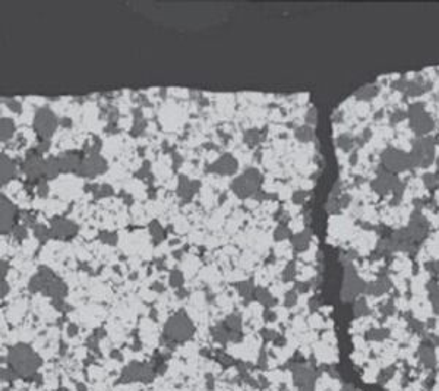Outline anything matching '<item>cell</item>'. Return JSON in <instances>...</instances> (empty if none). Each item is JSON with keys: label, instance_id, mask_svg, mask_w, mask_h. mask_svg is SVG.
Listing matches in <instances>:
<instances>
[{"label": "cell", "instance_id": "obj_1", "mask_svg": "<svg viewBox=\"0 0 439 391\" xmlns=\"http://www.w3.org/2000/svg\"><path fill=\"white\" fill-rule=\"evenodd\" d=\"M262 176L256 168H247L243 175L236 178L232 183V189L239 198H250L259 192Z\"/></svg>", "mask_w": 439, "mask_h": 391}, {"label": "cell", "instance_id": "obj_28", "mask_svg": "<svg viewBox=\"0 0 439 391\" xmlns=\"http://www.w3.org/2000/svg\"><path fill=\"white\" fill-rule=\"evenodd\" d=\"M243 140H245V142H246L247 145L255 147V145H258V144L261 142V132L256 131V129H249V131L245 132Z\"/></svg>", "mask_w": 439, "mask_h": 391}, {"label": "cell", "instance_id": "obj_15", "mask_svg": "<svg viewBox=\"0 0 439 391\" xmlns=\"http://www.w3.org/2000/svg\"><path fill=\"white\" fill-rule=\"evenodd\" d=\"M201 188V182L199 181H189L186 176H180L179 178V185H178V195L185 199V201H189Z\"/></svg>", "mask_w": 439, "mask_h": 391}, {"label": "cell", "instance_id": "obj_6", "mask_svg": "<svg viewBox=\"0 0 439 391\" xmlns=\"http://www.w3.org/2000/svg\"><path fill=\"white\" fill-rule=\"evenodd\" d=\"M165 334L173 340H178V341L185 340L192 334V324L183 312H179L176 315H173L167 322Z\"/></svg>", "mask_w": 439, "mask_h": 391}, {"label": "cell", "instance_id": "obj_25", "mask_svg": "<svg viewBox=\"0 0 439 391\" xmlns=\"http://www.w3.org/2000/svg\"><path fill=\"white\" fill-rule=\"evenodd\" d=\"M150 233H151V238L152 240H154V243H160V242L165 238L164 229L161 227V224L158 223V222H151V223H150Z\"/></svg>", "mask_w": 439, "mask_h": 391}, {"label": "cell", "instance_id": "obj_52", "mask_svg": "<svg viewBox=\"0 0 439 391\" xmlns=\"http://www.w3.org/2000/svg\"><path fill=\"white\" fill-rule=\"evenodd\" d=\"M436 142H439V137H438V141ZM438 167H439V158H438Z\"/></svg>", "mask_w": 439, "mask_h": 391}, {"label": "cell", "instance_id": "obj_45", "mask_svg": "<svg viewBox=\"0 0 439 391\" xmlns=\"http://www.w3.org/2000/svg\"><path fill=\"white\" fill-rule=\"evenodd\" d=\"M297 302V292L296 290H290L286 294V307H294Z\"/></svg>", "mask_w": 439, "mask_h": 391}, {"label": "cell", "instance_id": "obj_44", "mask_svg": "<svg viewBox=\"0 0 439 391\" xmlns=\"http://www.w3.org/2000/svg\"><path fill=\"white\" fill-rule=\"evenodd\" d=\"M308 192L306 191H296L294 194H293V202L294 204H303L304 201H306V198H308Z\"/></svg>", "mask_w": 439, "mask_h": 391}, {"label": "cell", "instance_id": "obj_20", "mask_svg": "<svg viewBox=\"0 0 439 391\" xmlns=\"http://www.w3.org/2000/svg\"><path fill=\"white\" fill-rule=\"evenodd\" d=\"M427 292H429V299L432 302L433 311L439 315V284L436 280H430L427 283Z\"/></svg>", "mask_w": 439, "mask_h": 391}, {"label": "cell", "instance_id": "obj_5", "mask_svg": "<svg viewBox=\"0 0 439 391\" xmlns=\"http://www.w3.org/2000/svg\"><path fill=\"white\" fill-rule=\"evenodd\" d=\"M381 160H382L384 170L389 171V173H394V175L413 167L412 161H410V155L406 154L404 151H401V150H396V148L385 150L382 155H381Z\"/></svg>", "mask_w": 439, "mask_h": 391}, {"label": "cell", "instance_id": "obj_19", "mask_svg": "<svg viewBox=\"0 0 439 391\" xmlns=\"http://www.w3.org/2000/svg\"><path fill=\"white\" fill-rule=\"evenodd\" d=\"M60 164H59V158L57 157H49L47 160H44V176L47 179H53L59 173H60Z\"/></svg>", "mask_w": 439, "mask_h": 391}, {"label": "cell", "instance_id": "obj_16", "mask_svg": "<svg viewBox=\"0 0 439 391\" xmlns=\"http://www.w3.org/2000/svg\"><path fill=\"white\" fill-rule=\"evenodd\" d=\"M391 281L388 279L386 274H381L375 281H372L371 284H366V294H373V296H381V294L386 293L391 289Z\"/></svg>", "mask_w": 439, "mask_h": 391}, {"label": "cell", "instance_id": "obj_37", "mask_svg": "<svg viewBox=\"0 0 439 391\" xmlns=\"http://www.w3.org/2000/svg\"><path fill=\"white\" fill-rule=\"evenodd\" d=\"M111 194H113V189L110 188L109 185L96 186V189H94V195H96V198H103V196L111 195Z\"/></svg>", "mask_w": 439, "mask_h": 391}, {"label": "cell", "instance_id": "obj_48", "mask_svg": "<svg viewBox=\"0 0 439 391\" xmlns=\"http://www.w3.org/2000/svg\"><path fill=\"white\" fill-rule=\"evenodd\" d=\"M8 292H9V284H8L6 279H3L2 280V297H5Z\"/></svg>", "mask_w": 439, "mask_h": 391}, {"label": "cell", "instance_id": "obj_14", "mask_svg": "<svg viewBox=\"0 0 439 391\" xmlns=\"http://www.w3.org/2000/svg\"><path fill=\"white\" fill-rule=\"evenodd\" d=\"M419 361L420 363L427 368L432 369L436 366V353H435V344L430 340H423L420 347H419Z\"/></svg>", "mask_w": 439, "mask_h": 391}, {"label": "cell", "instance_id": "obj_38", "mask_svg": "<svg viewBox=\"0 0 439 391\" xmlns=\"http://www.w3.org/2000/svg\"><path fill=\"white\" fill-rule=\"evenodd\" d=\"M3 101L6 103V106H8V107H9L14 113L22 112V106H21V103H19L16 98H5Z\"/></svg>", "mask_w": 439, "mask_h": 391}, {"label": "cell", "instance_id": "obj_11", "mask_svg": "<svg viewBox=\"0 0 439 391\" xmlns=\"http://www.w3.org/2000/svg\"><path fill=\"white\" fill-rule=\"evenodd\" d=\"M407 233L410 235L412 240L416 243V242H420L426 238L427 232H429V226H427V222L426 219L420 214V211L416 210L413 212L412 220H410V224L409 227L406 229Z\"/></svg>", "mask_w": 439, "mask_h": 391}, {"label": "cell", "instance_id": "obj_40", "mask_svg": "<svg viewBox=\"0 0 439 391\" xmlns=\"http://www.w3.org/2000/svg\"><path fill=\"white\" fill-rule=\"evenodd\" d=\"M379 311H381V314L384 317H389V315H392L396 312V305H394L392 300H388V302H385L382 307H379Z\"/></svg>", "mask_w": 439, "mask_h": 391}, {"label": "cell", "instance_id": "obj_42", "mask_svg": "<svg viewBox=\"0 0 439 391\" xmlns=\"http://www.w3.org/2000/svg\"><path fill=\"white\" fill-rule=\"evenodd\" d=\"M100 239H101V242H104L107 245H116L117 243V235L116 233H100Z\"/></svg>", "mask_w": 439, "mask_h": 391}, {"label": "cell", "instance_id": "obj_27", "mask_svg": "<svg viewBox=\"0 0 439 391\" xmlns=\"http://www.w3.org/2000/svg\"><path fill=\"white\" fill-rule=\"evenodd\" d=\"M34 236H35V239L38 240V242H41V243H44V242H47L49 239L52 238L50 236V229H47L44 224H35V227H34Z\"/></svg>", "mask_w": 439, "mask_h": 391}, {"label": "cell", "instance_id": "obj_26", "mask_svg": "<svg viewBox=\"0 0 439 391\" xmlns=\"http://www.w3.org/2000/svg\"><path fill=\"white\" fill-rule=\"evenodd\" d=\"M389 337V330L386 328H372L366 333V338L372 341H382Z\"/></svg>", "mask_w": 439, "mask_h": 391}, {"label": "cell", "instance_id": "obj_29", "mask_svg": "<svg viewBox=\"0 0 439 391\" xmlns=\"http://www.w3.org/2000/svg\"><path fill=\"white\" fill-rule=\"evenodd\" d=\"M353 312H355L356 317H365V315L369 314V307H368V303H366V300H365L363 297H360V299H356V300H355Z\"/></svg>", "mask_w": 439, "mask_h": 391}, {"label": "cell", "instance_id": "obj_10", "mask_svg": "<svg viewBox=\"0 0 439 391\" xmlns=\"http://www.w3.org/2000/svg\"><path fill=\"white\" fill-rule=\"evenodd\" d=\"M293 377L300 391H314L316 375L308 365H296L293 368Z\"/></svg>", "mask_w": 439, "mask_h": 391}, {"label": "cell", "instance_id": "obj_34", "mask_svg": "<svg viewBox=\"0 0 439 391\" xmlns=\"http://www.w3.org/2000/svg\"><path fill=\"white\" fill-rule=\"evenodd\" d=\"M168 281H170V286H173V287H180V286L183 284V274H182V271H179V270H173V271L170 273Z\"/></svg>", "mask_w": 439, "mask_h": 391}, {"label": "cell", "instance_id": "obj_4", "mask_svg": "<svg viewBox=\"0 0 439 391\" xmlns=\"http://www.w3.org/2000/svg\"><path fill=\"white\" fill-rule=\"evenodd\" d=\"M57 125H59L57 117L49 107H41L37 110L34 116V129L37 135L42 138V141H49L53 137Z\"/></svg>", "mask_w": 439, "mask_h": 391}, {"label": "cell", "instance_id": "obj_23", "mask_svg": "<svg viewBox=\"0 0 439 391\" xmlns=\"http://www.w3.org/2000/svg\"><path fill=\"white\" fill-rule=\"evenodd\" d=\"M255 297L258 299V302L259 303H262L264 307L270 308L273 307L275 303V299L271 296V293L267 290V289H264V287H258L256 289V292H255Z\"/></svg>", "mask_w": 439, "mask_h": 391}, {"label": "cell", "instance_id": "obj_49", "mask_svg": "<svg viewBox=\"0 0 439 391\" xmlns=\"http://www.w3.org/2000/svg\"><path fill=\"white\" fill-rule=\"evenodd\" d=\"M306 122H308V123H312V125H314V123H315V110H314V109H312V110H311V112L308 113V117H306Z\"/></svg>", "mask_w": 439, "mask_h": 391}, {"label": "cell", "instance_id": "obj_9", "mask_svg": "<svg viewBox=\"0 0 439 391\" xmlns=\"http://www.w3.org/2000/svg\"><path fill=\"white\" fill-rule=\"evenodd\" d=\"M76 232H78L76 224L65 217H55L50 223V236L59 240L73 238Z\"/></svg>", "mask_w": 439, "mask_h": 391}, {"label": "cell", "instance_id": "obj_30", "mask_svg": "<svg viewBox=\"0 0 439 391\" xmlns=\"http://www.w3.org/2000/svg\"><path fill=\"white\" fill-rule=\"evenodd\" d=\"M291 236V232L287 227V224H278L277 229L274 230V239L278 242H283Z\"/></svg>", "mask_w": 439, "mask_h": 391}, {"label": "cell", "instance_id": "obj_13", "mask_svg": "<svg viewBox=\"0 0 439 391\" xmlns=\"http://www.w3.org/2000/svg\"><path fill=\"white\" fill-rule=\"evenodd\" d=\"M208 171L217 173L221 176H230L237 171V160L234 158L232 154H223L218 160H215L209 167Z\"/></svg>", "mask_w": 439, "mask_h": 391}, {"label": "cell", "instance_id": "obj_33", "mask_svg": "<svg viewBox=\"0 0 439 391\" xmlns=\"http://www.w3.org/2000/svg\"><path fill=\"white\" fill-rule=\"evenodd\" d=\"M296 274H297L296 263L291 261V263H288L287 267H286L284 271H283V280H284V281H291V280L296 277Z\"/></svg>", "mask_w": 439, "mask_h": 391}, {"label": "cell", "instance_id": "obj_12", "mask_svg": "<svg viewBox=\"0 0 439 391\" xmlns=\"http://www.w3.org/2000/svg\"><path fill=\"white\" fill-rule=\"evenodd\" d=\"M16 215H18L16 207L6 196L2 195V233L3 235L14 230Z\"/></svg>", "mask_w": 439, "mask_h": 391}, {"label": "cell", "instance_id": "obj_51", "mask_svg": "<svg viewBox=\"0 0 439 391\" xmlns=\"http://www.w3.org/2000/svg\"><path fill=\"white\" fill-rule=\"evenodd\" d=\"M343 391H355V390H353V387H352V385H345V387L343 388Z\"/></svg>", "mask_w": 439, "mask_h": 391}, {"label": "cell", "instance_id": "obj_46", "mask_svg": "<svg viewBox=\"0 0 439 391\" xmlns=\"http://www.w3.org/2000/svg\"><path fill=\"white\" fill-rule=\"evenodd\" d=\"M392 375H394V368H386V369H384L382 372H381V375H379V382H386L389 378H392Z\"/></svg>", "mask_w": 439, "mask_h": 391}, {"label": "cell", "instance_id": "obj_8", "mask_svg": "<svg viewBox=\"0 0 439 391\" xmlns=\"http://www.w3.org/2000/svg\"><path fill=\"white\" fill-rule=\"evenodd\" d=\"M107 170V163L98 153L90 154L86 160H83L78 168V175L82 178H96L98 175L104 173Z\"/></svg>", "mask_w": 439, "mask_h": 391}, {"label": "cell", "instance_id": "obj_21", "mask_svg": "<svg viewBox=\"0 0 439 391\" xmlns=\"http://www.w3.org/2000/svg\"><path fill=\"white\" fill-rule=\"evenodd\" d=\"M15 122L11 117H3L2 119V142H8L14 137L15 134Z\"/></svg>", "mask_w": 439, "mask_h": 391}, {"label": "cell", "instance_id": "obj_47", "mask_svg": "<svg viewBox=\"0 0 439 391\" xmlns=\"http://www.w3.org/2000/svg\"><path fill=\"white\" fill-rule=\"evenodd\" d=\"M426 268H427L430 273H433V274H439V259H433V261L427 263Z\"/></svg>", "mask_w": 439, "mask_h": 391}, {"label": "cell", "instance_id": "obj_32", "mask_svg": "<svg viewBox=\"0 0 439 391\" xmlns=\"http://www.w3.org/2000/svg\"><path fill=\"white\" fill-rule=\"evenodd\" d=\"M337 144H338V147H340L341 150H344V151H350V150L355 147V140H353L350 135L344 134V135H341V137L337 140Z\"/></svg>", "mask_w": 439, "mask_h": 391}, {"label": "cell", "instance_id": "obj_43", "mask_svg": "<svg viewBox=\"0 0 439 391\" xmlns=\"http://www.w3.org/2000/svg\"><path fill=\"white\" fill-rule=\"evenodd\" d=\"M407 117V113L404 112V110H396L394 113H391V123H398V122H401V120H404Z\"/></svg>", "mask_w": 439, "mask_h": 391}, {"label": "cell", "instance_id": "obj_24", "mask_svg": "<svg viewBox=\"0 0 439 391\" xmlns=\"http://www.w3.org/2000/svg\"><path fill=\"white\" fill-rule=\"evenodd\" d=\"M378 94V86L376 85H365L363 88H360L359 91H357L356 97L359 98V100H362V101H368V100H371V98H373L375 96Z\"/></svg>", "mask_w": 439, "mask_h": 391}, {"label": "cell", "instance_id": "obj_39", "mask_svg": "<svg viewBox=\"0 0 439 391\" xmlns=\"http://www.w3.org/2000/svg\"><path fill=\"white\" fill-rule=\"evenodd\" d=\"M407 321H409V327L412 328V331L417 333V334H423V331H425V325H423L422 322L414 320V318H409Z\"/></svg>", "mask_w": 439, "mask_h": 391}, {"label": "cell", "instance_id": "obj_7", "mask_svg": "<svg viewBox=\"0 0 439 391\" xmlns=\"http://www.w3.org/2000/svg\"><path fill=\"white\" fill-rule=\"evenodd\" d=\"M366 292V284L357 277L356 270L352 266L345 267L344 271V284H343V300H356L359 294Z\"/></svg>", "mask_w": 439, "mask_h": 391}, {"label": "cell", "instance_id": "obj_35", "mask_svg": "<svg viewBox=\"0 0 439 391\" xmlns=\"http://www.w3.org/2000/svg\"><path fill=\"white\" fill-rule=\"evenodd\" d=\"M12 233H14V239L15 240H18V242H21V240L27 239V236H28L27 226H24V224H18V226H15V229L12 230Z\"/></svg>", "mask_w": 439, "mask_h": 391}, {"label": "cell", "instance_id": "obj_3", "mask_svg": "<svg viewBox=\"0 0 439 391\" xmlns=\"http://www.w3.org/2000/svg\"><path fill=\"white\" fill-rule=\"evenodd\" d=\"M407 117L410 119V126L412 129L420 137H423L426 134H429L433 127H435V122L433 119L426 113L425 107L422 103H414L409 107L407 110Z\"/></svg>", "mask_w": 439, "mask_h": 391}, {"label": "cell", "instance_id": "obj_17", "mask_svg": "<svg viewBox=\"0 0 439 391\" xmlns=\"http://www.w3.org/2000/svg\"><path fill=\"white\" fill-rule=\"evenodd\" d=\"M16 163L14 160H11L6 154H2V185H8L11 183L12 179L16 175Z\"/></svg>", "mask_w": 439, "mask_h": 391}, {"label": "cell", "instance_id": "obj_41", "mask_svg": "<svg viewBox=\"0 0 439 391\" xmlns=\"http://www.w3.org/2000/svg\"><path fill=\"white\" fill-rule=\"evenodd\" d=\"M37 194L41 198H46L49 195V183L46 179H41V181L37 182Z\"/></svg>", "mask_w": 439, "mask_h": 391}, {"label": "cell", "instance_id": "obj_2", "mask_svg": "<svg viewBox=\"0 0 439 391\" xmlns=\"http://www.w3.org/2000/svg\"><path fill=\"white\" fill-rule=\"evenodd\" d=\"M436 151V141L433 138H420L412 147L410 151V161L413 167H427L435 160Z\"/></svg>", "mask_w": 439, "mask_h": 391}, {"label": "cell", "instance_id": "obj_50", "mask_svg": "<svg viewBox=\"0 0 439 391\" xmlns=\"http://www.w3.org/2000/svg\"><path fill=\"white\" fill-rule=\"evenodd\" d=\"M8 268H9L8 263H5V259H3V261H2V280L5 279V276H6V273H8Z\"/></svg>", "mask_w": 439, "mask_h": 391}, {"label": "cell", "instance_id": "obj_31", "mask_svg": "<svg viewBox=\"0 0 439 391\" xmlns=\"http://www.w3.org/2000/svg\"><path fill=\"white\" fill-rule=\"evenodd\" d=\"M296 137L299 138V141H303V142H308L314 138V131L309 127V126H302V127H297L296 129Z\"/></svg>", "mask_w": 439, "mask_h": 391}, {"label": "cell", "instance_id": "obj_36", "mask_svg": "<svg viewBox=\"0 0 439 391\" xmlns=\"http://www.w3.org/2000/svg\"><path fill=\"white\" fill-rule=\"evenodd\" d=\"M423 182H425V185L430 191L436 189L439 186V178L436 175H425V176H423Z\"/></svg>", "mask_w": 439, "mask_h": 391}, {"label": "cell", "instance_id": "obj_22", "mask_svg": "<svg viewBox=\"0 0 439 391\" xmlns=\"http://www.w3.org/2000/svg\"><path fill=\"white\" fill-rule=\"evenodd\" d=\"M237 290H239V293L242 294L246 300H250L253 296H255V292H256V289L253 287V283H252V280H246V281H240V283H237Z\"/></svg>", "mask_w": 439, "mask_h": 391}, {"label": "cell", "instance_id": "obj_18", "mask_svg": "<svg viewBox=\"0 0 439 391\" xmlns=\"http://www.w3.org/2000/svg\"><path fill=\"white\" fill-rule=\"evenodd\" d=\"M311 238H312L311 232L309 230H303V232H299V233L291 236V245H293V248L296 251L303 252L304 249H308Z\"/></svg>", "mask_w": 439, "mask_h": 391}]
</instances>
